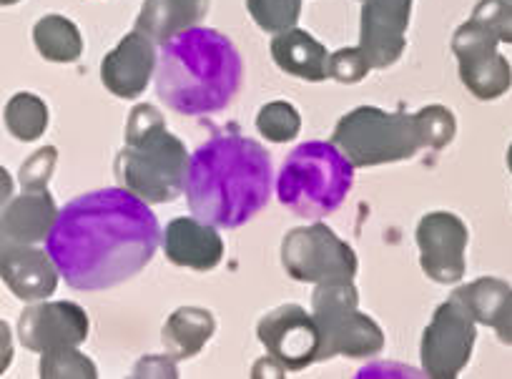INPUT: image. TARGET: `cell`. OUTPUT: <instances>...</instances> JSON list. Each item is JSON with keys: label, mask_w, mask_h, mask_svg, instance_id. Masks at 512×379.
<instances>
[{"label": "cell", "mask_w": 512, "mask_h": 379, "mask_svg": "<svg viewBox=\"0 0 512 379\" xmlns=\"http://www.w3.org/2000/svg\"><path fill=\"white\" fill-rule=\"evenodd\" d=\"M159 51L146 33H126L101 63V81L116 98H136L156 76Z\"/></svg>", "instance_id": "obj_16"}, {"label": "cell", "mask_w": 512, "mask_h": 379, "mask_svg": "<svg viewBox=\"0 0 512 379\" xmlns=\"http://www.w3.org/2000/svg\"><path fill=\"white\" fill-rule=\"evenodd\" d=\"M372 71V63L364 56L362 46L354 48H339L329 56V78H334L337 83L344 86H352V83L364 81Z\"/></svg>", "instance_id": "obj_29"}, {"label": "cell", "mask_w": 512, "mask_h": 379, "mask_svg": "<svg viewBox=\"0 0 512 379\" xmlns=\"http://www.w3.org/2000/svg\"><path fill=\"white\" fill-rule=\"evenodd\" d=\"M269 51H272L274 63L287 76L309 83H322L329 78V56L332 53H327V48L304 28L294 26L289 31L274 33Z\"/></svg>", "instance_id": "obj_19"}, {"label": "cell", "mask_w": 512, "mask_h": 379, "mask_svg": "<svg viewBox=\"0 0 512 379\" xmlns=\"http://www.w3.org/2000/svg\"><path fill=\"white\" fill-rule=\"evenodd\" d=\"M0 277L21 302L33 304L56 294L61 272H58L48 249H41L38 244L3 241V246H0Z\"/></svg>", "instance_id": "obj_15"}, {"label": "cell", "mask_w": 512, "mask_h": 379, "mask_svg": "<svg viewBox=\"0 0 512 379\" xmlns=\"http://www.w3.org/2000/svg\"><path fill=\"white\" fill-rule=\"evenodd\" d=\"M56 164H58L56 146H43V149H38L31 159L23 161L21 174H18V181H21L23 191L48 189L53 171H56Z\"/></svg>", "instance_id": "obj_31"}, {"label": "cell", "mask_w": 512, "mask_h": 379, "mask_svg": "<svg viewBox=\"0 0 512 379\" xmlns=\"http://www.w3.org/2000/svg\"><path fill=\"white\" fill-rule=\"evenodd\" d=\"M33 43L51 63H76L83 53L81 31L66 16H43L33 26Z\"/></svg>", "instance_id": "obj_23"}, {"label": "cell", "mask_w": 512, "mask_h": 379, "mask_svg": "<svg viewBox=\"0 0 512 379\" xmlns=\"http://www.w3.org/2000/svg\"><path fill=\"white\" fill-rule=\"evenodd\" d=\"M412 0H362L359 46L372 68H390L407 46Z\"/></svg>", "instance_id": "obj_14"}, {"label": "cell", "mask_w": 512, "mask_h": 379, "mask_svg": "<svg viewBox=\"0 0 512 379\" xmlns=\"http://www.w3.org/2000/svg\"><path fill=\"white\" fill-rule=\"evenodd\" d=\"M6 129L16 141L31 144L38 141L48 129V106L36 93L21 91L8 98L6 103Z\"/></svg>", "instance_id": "obj_24"}, {"label": "cell", "mask_w": 512, "mask_h": 379, "mask_svg": "<svg viewBox=\"0 0 512 379\" xmlns=\"http://www.w3.org/2000/svg\"><path fill=\"white\" fill-rule=\"evenodd\" d=\"M505 161H507V169H510V174H512V144L507 146V156H505Z\"/></svg>", "instance_id": "obj_37"}, {"label": "cell", "mask_w": 512, "mask_h": 379, "mask_svg": "<svg viewBox=\"0 0 512 379\" xmlns=\"http://www.w3.org/2000/svg\"><path fill=\"white\" fill-rule=\"evenodd\" d=\"M282 267L289 279L302 284L354 282L357 277V254L337 231L322 221L287 231L282 239Z\"/></svg>", "instance_id": "obj_8"}, {"label": "cell", "mask_w": 512, "mask_h": 379, "mask_svg": "<svg viewBox=\"0 0 512 379\" xmlns=\"http://www.w3.org/2000/svg\"><path fill=\"white\" fill-rule=\"evenodd\" d=\"M179 359L166 354H146L139 362L134 364V379H179V367H176Z\"/></svg>", "instance_id": "obj_32"}, {"label": "cell", "mask_w": 512, "mask_h": 379, "mask_svg": "<svg viewBox=\"0 0 512 379\" xmlns=\"http://www.w3.org/2000/svg\"><path fill=\"white\" fill-rule=\"evenodd\" d=\"M357 166L334 141H304L277 174V199L294 216L322 221L334 214L354 186Z\"/></svg>", "instance_id": "obj_4"}, {"label": "cell", "mask_w": 512, "mask_h": 379, "mask_svg": "<svg viewBox=\"0 0 512 379\" xmlns=\"http://www.w3.org/2000/svg\"><path fill=\"white\" fill-rule=\"evenodd\" d=\"M41 379H96L98 367L78 347H61L41 354L38 362Z\"/></svg>", "instance_id": "obj_26"}, {"label": "cell", "mask_w": 512, "mask_h": 379, "mask_svg": "<svg viewBox=\"0 0 512 379\" xmlns=\"http://www.w3.org/2000/svg\"><path fill=\"white\" fill-rule=\"evenodd\" d=\"M149 201L123 186L68 201L46 239L61 279L76 292H106L139 277L161 246Z\"/></svg>", "instance_id": "obj_1"}, {"label": "cell", "mask_w": 512, "mask_h": 379, "mask_svg": "<svg viewBox=\"0 0 512 379\" xmlns=\"http://www.w3.org/2000/svg\"><path fill=\"white\" fill-rule=\"evenodd\" d=\"M256 339L267 354L284 364L289 372H302L319 362L322 332L307 309L299 304H282L256 322Z\"/></svg>", "instance_id": "obj_11"}, {"label": "cell", "mask_w": 512, "mask_h": 379, "mask_svg": "<svg viewBox=\"0 0 512 379\" xmlns=\"http://www.w3.org/2000/svg\"><path fill=\"white\" fill-rule=\"evenodd\" d=\"M91 332L86 309L76 302H33L18 317V337L31 352L81 347Z\"/></svg>", "instance_id": "obj_13"}, {"label": "cell", "mask_w": 512, "mask_h": 379, "mask_svg": "<svg viewBox=\"0 0 512 379\" xmlns=\"http://www.w3.org/2000/svg\"><path fill=\"white\" fill-rule=\"evenodd\" d=\"M332 141L357 169L415 159L417 151L425 149L415 116L377 106H359L344 113L334 126Z\"/></svg>", "instance_id": "obj_6"}, {"label": "cell", "mask_w": 512, "mask_h": 379, "mask_svg": "<svg viewBox=\"0 0 512 379\" xmlns=\"http://www.w3.org/2000/svg\"><path fill=\"white\" fill-rule=\"evenodd\" d=\"M191 154L169 126L136 139H123V149L113 161L118 186L134 191L151 206L171 204L186 191V171Z\"/></svg>", "instance_id": "obj_5"}, {"label": "cell", "mask_w": 512, "mask_h": 379, "mask_svg": "<svg viewBox=\"0 0 512 379\" xmlns=\"http://www.w3.org/2000/svg\"><path fill=\"white\" fill-rule=\"evenodd\" d=\"M472 18L482 23L497 41L512 46V0H480Z\"/></svg>", "instance_id": "obj_30"}, {"label": "cell", "mask_w": 512, "mask_h": 379, "mask_svg": "<svg viewBox=\"0 0 512 379\" xmlns=\"http://www.w3.org/2000/svg\"><path fill=\"white\" fill-rule=\"evenodd\" d=\"M272 156L259 141L216 134L191 154L186 204L216 229H239L267 209L274 194Z\"/></svg>", "instance_id": "obj_2"}, {"label": "cell", "mask_w": 512, "mask_h": 379, "mask_svg": "<svg viewBox=\"0 0 512 379\" xmlns=\"http://www.w3.org/2000/svg\"><path fill=\"white\" fill-rule=\"evenodd\" d=\"M256 131L272 144H289L302 131V116L289 101H269L256 113Z\"/></svg>", "instance_id": "obj_25"}, {"label": "cell", "mask_w": 512, "mask_h": 379, "mask_svg": "<svg viewBox=\"0 0 512 379\" xmlns=\"http://www.w3.org/2000/svg\"><path fill=\"white\" fill-rule=\"evenodd\" d=\"M251 18L262 31L282 33L297 26L302 0H246Z\"/></svg>", "instance_id": "obj_28"}, {"label": "cell", "mask_w": 512, "mask_h": 379, "mask_svg": "<svg viewBox=\"0 0 512 379\" xmlns=\"http://www.w3.org/2000/svg\"><path fill=\"white\" fill-rule=\"evenodd\" d=\"M495 334L502 344L512 347V309L500 319V324L495 327Z\"/></svg>", "instance_id": "obj_35"}, {"label": "cell", "mask_w": 512, "mask_h": 379, "mask_svg": "<svg viewBox=\"0 0 512 379\" xmlns=\"http://www.w3.org/2000/svg\"><path fill=\"white\" fill-rule=\"evenodd\" d=\"M284 372H287V367H284L279 359H274L272 354H267V357L256 359L254 362V367H251V379H262V377L282 379Z\"/></svg>", "instance_id": "obj_33"}, {"label": "cell", "mask_w": 512, "mask_h": 379, "mask_svg": "<svg viewBox=\"0 0 512 379\" xmlns=\"http://www.w3.org/2000/svg\"><path fill=\"white\" fill-rule=\"evenodd\" d=\"M0 332H3V362H0V372L6 374V369L11 367L13 359V342H11V327L6 322L0 324Z\"/></svg>", "instance_id": "obj_34"}, {"label": "cell", "mask_w": 512, "mask_h": 379, "mask_svg": "<svg viewBox=\"0 0 512 379\" xmlns=\"http://www.w3.org/2000/svg\"><path fill=\"white\" fill-rule=\"evenodd\" d=\"M0 3H3V6H16L18 0H0Z\"/></svg>", "instance_id": "obj_38"}, {"label": "cell", "mask_w": 512, "mask_h": 379, "mask_svg": "<svg viewBox=\"0 0 512 379\" xmlns=\"http://www.w3.org/2000/svg\"><path fill=\"white\" fill-rule=\"evenodd\" d=\"M216 332V319L204 307H179L169 314L161 342L174 359H191L209 344Z\"/></svg>", "instance_id": "obj_21"}, {"label": "cell", "mask_w": 512, "mask_h": 379, "mask_svg": "<svg viewBox=\"0 0 512 379\" xmlns=\"http://www.w3.org/2000/svg\"><path fill=\"white\" fill-rule=\"evenodd\" d=\"M312 314L322 332L319 362L332 357L364 359L384 349V332L369 314L359 312V292L354 282L317 284L312 294Z\"/></svg>", "instance_id": "obj_7"}, {"label": "cell", "mask_w": 512, "mask_h": 379, "mask_svg": "<svg viewBox=\"0 0 512 379\" xmlns=\"http://www.w3.org/2000/svg\"><path fill=\"white\" fill-rule=\"evenodd\" d=\"M58 206L48 189L23 191L3 206V241L11 244H41L48 239L58 219Z\"/></svg>", "instance_id": "obj_18"}, {"label": "cell", "mask_w": 512, "mask_h": 379, "mask_svg": "<svg viewBox=\"0 0 512 379\" xmlns=\"http://www.w3.org/2000/svg\"><path fill=\"white\" fill-rule=\"evenodd\" d=\"M497 46L500 41L475 18L462 23L452 36L460 81L477 101H497L512 88V66Z\"/></svg>", "instance_id": "obj_10"}, {"label": "cell", "mask_w": 512, "mask_h": 379, "mask_svg": "<svg viewBox=\"0 0 512 379\" xmlns=\"http://www.w3.org/2000/svg\"><path fill=\"white\" fill-rule=\"evenodd\" d=\"M206 13H209V0H144L136 18V31L146 33L161 46L176 33L201 26Z\"/></svg>", "instance_id": "obj_20"}, {"label": "cell", "mask_w": 512, "mask_h": 379, "mask_svg": "<svg viewBox=\"0 0 512 379\" xmlns=\"http://www.w3.org/2000/svg\"><path fill=\"white\" fill-rule=\"evenodd\" d=\"M0 181H3V206L13 199V179L6 169H0Z\"/></svg>", "instance_id": "obj_36"}, {"label": "cell", "mask_w": 512, "mask_h": 379, "mask_svg": "<svg viewBox=\"0 0 512 379\" xmlns=\"http://www.w3.org/2000/svg\"><path fill=\"white\" fill-rule=\"evenodd\" d=\"M420 249V267L427 279L437 284H457L467 269L470 229L452 211H430L420 219L415 231Z\"/></svg>", "instance_id": "obj_12"}, {"label": "cell", "mask_w": 512, "mask_h": 379, "mask_svg": "<svg viewBox=\"0 0 512 379\" xmlns=\"http://www.w3.org/2000/svg\"><path fill=\"white\" fill-rule=\"evenodd\" d=\"M477 322L455 302L447 299L432 314L420 339L422 372L432 379H455L467 367L475 349Z\"/></svg>", "instance_id": "obj_9"}, {"label": "cell", "mask_w": 512, "mask_h": 379, "mask_svg": "<svg viewBox=\"0 0 512 379\" xmlns=\"http://www.w3.org/2000/svg\"><path fill=\"white\" fill-rule=\"evenodd\" d=\"M244 81V61L229 36L216 28L191 26L161 43L156 96L174 113L214 116L234 103Z\"/></svg>", "instance_id": "obj_3"}, {"label": "cell", "mask_w": 512, "mask_h": 379, "mask_svg": "<svg viewBox=\"0 0 512 379\" xmlns=\"http://www.w3.org/2000/svg\"><path fill=\"white\" fill-rule=\"evenodd\" d=\"M412 116H415L417 131H420V139L425 149L442 151L455 141L457 118L447 106L432 103V106L420 108V111L412 113Z\"/></svg>", "instance_id": "obj_27"}, {"label": "cell", "mask_w": 512, "mask_h": 379, "mask_svg": "<svg viewBox=\"0 0 512 379\" xmlns=\"http://www.w3.org/2000/svg\"><path fill=\"white\" fill-rule=\"evenodd\" d=\"M452 299L482 327L495 329L500 319L512 309V287L505 279L482 277L462 284L452 292Z\"/></svg>", "instance_id": "obj_22"}, {"label": "cell", "mask_w": 512, "mask_h": 379, "mask_svg": "<svg viewBox=\"0 0 512 379\" xmlns=\"http://www.w3.org/2000/svg\"><path fill=\"white\" fill-rule=\"evenodd\" d=\"M161 249L174 267L211 272L224 259V239L214 224H206L199 216H176L161 234Z\"/></svg>", "instance_id": "obj_17"}]
</instances>
